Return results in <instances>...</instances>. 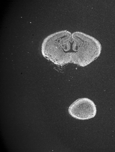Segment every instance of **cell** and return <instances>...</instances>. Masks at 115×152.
<instances>
[{
    "label": "cell",
    "instance_id": "cell-1",
    "mask_svg": "<svg viewBox=\"0 0 115 152\" xmlns=\"http://www.w3.org/2000/svg\"><path fill=\"white\" fill-rule=\"evenodd\" d=\"M101 45L94 37L80 32L59 31L46 37L42 43V55L58 66L73 63L84 67L101 55Z\"/></svg>",
    "mask_w": 115,
    "mask_h": 152
},
{
    "label": "cell",
    "instance_id": "cell-2",
    "mask_svg": "<svg viewBox=\"0 0 115 152\" xmlns=\"http://www.w3.org/2000/svg\"><path fill=\"white\" fill-rule=\"evenodd\" d=\"M68 112L74 118L87 120L95 117L97 108L94 102L89 98H80L70 105Z\"/></svg>",
    "mask_w": 115,
    "mask_h": 152
}]
</instances>
